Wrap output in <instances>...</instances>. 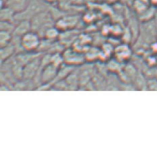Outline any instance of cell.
Listing matches in <instances>:
<instances>
[{"instance_id":"3957f363","label":"cell","mask_w":157,"mask_h":157,"mask_svg":"<svg viewBox=\"0 0 157 157\" xmlns=\"http://www.w3.org/2000/svg\"><path fill=\"white\" fill-rule=\"evenodd\" d=\"M29 25L28 23L26 22H24L22 23L21 25H20L18 28L16 29V33L18 34H22V33H26V31L27 30L29 29Z\"/></svg>"},{"instance_id":"6da1fadb","label":"cell","mask_w":157,"mask_h":157,"mask_svg":"<svg viewBox=\"0 0 157 157\" xmlns=\"http://www.w3.org/2000/svg\"><path fill=\"white\" fill-rule=\"evenodd\" d=\"M29 0H7L6 4L13 11H21L29 5Z\"/></svg>"},{"instance_id":"7a4b0ae2","label":"cell","mask_w":157,"mask_h":157,"mask_svg":"<svg viewBox=\"0 0 157 157\" xmlns=\"http://www.w3.org/2000/svg\"><path fill=\"white\" fill-rule=\"evenodd\" d=\"M23 43L27 47L35 46L38 43V38L35 34L26 33L23 37Z\"/></svg>"},{"instance_id":"277c9868","label":"cell","mask_w":157,"mask_h":157,"mask_svg":"<svg viewBox=\"0 0 157 157\" xmlns=\"http://www.w3.org/2000/svg\"><path fill=\"white\" fill-rule=\"evenodd\" d=\"M150 2L154 6H157V0H150Z\"/></svg>"}]
</instances>
